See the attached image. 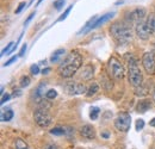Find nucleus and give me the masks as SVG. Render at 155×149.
<instances>
[{
    "label": "nucleus",
    "instance_id": "1",
    "mask_svg": "<svg viewBox=\"0 0 155 149\" xmlns=\"http://www.w3.org/2000/svg\"><path fill=\"white\" fill-rule=\"evenodd\" d=\"M81 65H82V57L80 53L77 50H73L60 63L58 72L62 78H71L77 73Z\"/></svg>",
    "mask_w": 155,
    "mask_h": 149
},
{
    "label": "nucleus",
    "instance_id": "2",
    "mask_svg": "<svg viewBox=\"0 0 155 149\" xmlns=\"http://www.w3.org/2000/svg\"><path fill=\"white\" fill-rule=\"evenodd\" d=\"M125 58L128 61L129 65V69H128V78H129V82L134 86V87H140L142 86V81H143V76L141 73V69L137 65V60H136L131 54H127Z\"/></svg>",
    "mask_w": 155,
    "mask_h": 149
},
{
    "label": "nucleus",
    "instance_id": "3",
    "mask_svg": "<svg viewBox=\"0 0 155 149\" xmlns=\"http://www.w3.org/2000/svg\"><path fill=\"white\" fill-rule=\"evenodd\" d=\"M110 34L119 45H124L131 39L130 28L122 23H114L110 28Z\"/></svg>",
    "mask_w": 155,
    "mask_h": 149
},
{
    "label": "nucleus",
    "instance_id": "4",
    "mask_svg": "<svg viewBox=\"0 0 155 149\" xmlns=\"http://www.w3.org/2000/svg\"><path fill=\"white\" fill-rule=\"evenodd\" d=\"M34 118H35V122L37 123V125H39L41 128H48L53 122V117L48 112V110L39 109V108L34 113Z\"/></svg>",
    "mask_w": 155,
    "mask_h": 149
},
{
    "label": "nucleus",
    "instance_id": "5",
    "mask_svg": "<svg viewBox=\"0 0 155 149\" xmlns=\"http://www.w3.org/2000/svg\"><path fill=\"white\" fill-rule=\"evenodd\" d=\"M131 125V116L128 112H122L115 119V128L122 132H127Z\"/></svg>",
    "mask_w": 155,
    "mask_h": 149
},
{
    "label": "nucleus",
    "instance_id": "6",
    "mask_svg": "<svg viewBox=\"0 0 155 149\" xmlns=\"http://www.w3.org/2000/svg\"><path fill=\"white\" fill-rule=\"evenodd\" d=\"M109 69H110L111 75L116 80H122L124 78V75H125L123 65L117 60L116 57H111L110 58V61H109Z\"/></svg>",
    "mask_w": 155,
    "mask_h": 149
},
{
    "label": "nucleus",
    "instance_id": "7",
    "mask_svg": "<svg viewBox=\"0 0 155 149\" xmlns=\"http://www.w3.org/2000/svg\"><path fill=\"white\" fill-rule=\"evenodd\" d=\"M142 65L144 71L148 74H154L155 73V54L153 51H147L142 56Z\"/></svg>",
    "mask_w": 155,
    "mask_h": 149
},
{
    "label": "nucleus",
    "instance_id": "8",
    "mask_svg": "<svg viewBox=\"0 0 155 149\" xmlns=\"http://www.w3.org/2000/svg\"><path fill=\"white\" fill-rule=\"evenodd\" d=\"M152 34L153 32L149 29L147 22H143L142 20V22H140V23L136 24V35L141 38V39H148Z\"/></svg>",
    "mask_w": 155,
    "mask_h": 149
},
{
    "label": "nucleus",
    "instance_id": "9",
    "mask_svg": "<svg viewBox=\"0 0 155 149\" xmlns=\"http://www.w3.org/2000/svg\"><path fill=\"white\" fill-rule=\"evenodd\" d=\"M146 15H147V11H146V8H143V7H137L135 10H133L130 13H129V16H128V18L129 20L131 22V23H140V22H142L143 18L146 17Z\"/></svg>",
    "mask_w": 155,
    "mask_h": 149
},
{
    "label": "nucleus",
    "instance_id": "10",
    "mask_svg": "<svg viewBox=\"0 0 155 149\" xmlns=\"http://www.w3.org/2000/svg\"><path fill=\"white\" fill-rule=\"evenodd\" d=\"M66 91L71 95H78L87 92V88L84 84H69L66 86Z\"/></svg>",
    "mask_w": 155,
    "mask_h": 149
},
{
    "label": "nucleus",
    "instance_id": "11",
    "mask_svg": "<svg viewBox=\"0 0 155 149\" xmlns=\"http://www.w3.org/2000/svg\"><path fill=\"white\" fill-rule=\"evenodd\" d=\"M80 134H81L82 137H85V138H87V140H93V138L96 137V130H94V128H93L92 125H90V124L84 125V127L80 129Z\"/></svg>",
    "mask_w": 155,
    "mask_h": 149
},
{
    "label": "nucleus",
    "instance_id": "12",
    "mask_svg": "<svg viewBox=\"0 0 155 149\" xmlns=\"http://www.w3.org/2000/svg\"><path fill=\"white\" fill-rule=\"evenodd\" d=\"M114 16H115V12H110V13H106V15L99 17V18L97 19V22L94 23V25H93V29H97V28H99V26H101L104 23L109 22ZM93 29H92V30H93Z\"/></svg>",
    "mask_w": 155,
    "mask_h": 149
},
{
    "label": "nucleus",
    "instance_id": "13",
    "mask_svg": "<svg viewBox=\"0 0 155 149\" xmlns=\"http://www.w3.org/2000/svg\"><path fill=\"white\" fill-rule=\"evenodd\" d=\"M97 19H98V16H93L92 18L90 19L86 24H85V26L78 32V35H81V34H85V32H88L90 30H92L93 29V25H94V23L97 22Z\"/></svg>",
    "mask_w": 155,
    "mask_h": 149
},
{
    "label": "nucleus",
    "instance_id": "14",
    "mask_svg": "<svg viewBox=\"0 0 155 149\" xmlns=\"http://www.w3.org/2000/svg\"><path fill=\"white\" fill-rule=\"evenodd\" d=\"M150 106H152V104H150V100H148V99H144V100H141L138 104H137V111L138 112H146L148 111L149 109H150Z\"/></svg>",
    "mask_w": 155,
    "mask_h": 149
},
{
    "label": "nucleus",
    "instance_id": "15",
    "mask_svg": "<svg viewBox=\"0 0 155 149\" xmlns=\"http://www.w3.org/2000/svg\"><path fill=\"white\" fill-rule=\"evenodd\" d=\"M64 53H66L64 49H58V50H55V51L53 53L51 57H50V62H51V63H56V62H58Z\"/></svg>",
    "mask_w": 155,
    "mask_h": 149
},
{
    "label": "nucleus",
    "instance_id": "16",
    "mask_svg": "<svg viewBox=\"0 0 155 149\" xmlns=\"http://www.w3.org/2000/svg\"><path fill=\"white\" fill-rule=\"evenodd\" d=\"M82 79L85 80H90L92 76H93V67L92 66H86L84 68V73H82Z\"/></svg>",
    "mask_w": 155,
    "mask_h": 149
},
{
    "label": "nucleus",
    "instance_id": "17",
    "mask_svg": "<svg viewBox=\"0 0 155 149\" xmlns=\"http://www.w3.org/2000/svg\"><path fill=\"white\" fill-rule=\"evenodd\" d=\"M15 113L12 110H7V111H4L1 113V121L2 122H10L12 118H13Z\"/></svg>",
    "mask_w": 155,
    "mask_h": 149
},
{
    "label": "nucleus",
    "instance_id": "18",
    "mask_svg": "<svg viewBox=\"0 0 155 149\" xmlns=\"http://www.w3.org/2000/svg\"><path fill=\"white\" fill-rule=\"evenodd\" d=\"M15 146H16V149H29V146L28 143L23 140V138H16L15 141Z\"/></svg>",
    "mask_w": 155,
    "mask_h": 149
},
{
    "label": "nucleus",
    "instance_id": "19",
    "mask_svg": "<svg viewBox=\"0 0 155 149\" xmlns=\"http://www.w3.org/2000/svg\"><path fill=\"white\" fill-rule=\"evenodd\" d=\"M98 91H99V85L94 82V84H92V85L90 86V88L87 90V93H86V95H87V97H92V95L97 94Z\"/></svg>",
    "mask_w": 155,
    "mask_h": 149
},
{
    "label": "nucleus",
    "instance_id": "20",
    "mask_svg": "<svg viewBox=\"0 0 155 149\" xmlns=\"http://www.w3.org/2000/svg\"><path fill=\"white\" fill-rule=\"evenodd\" d=\"M147 24L152 30V32L155 34V15H149V17L147 19Z\"/></svg>",
    "mask_w": 155,
    "mask_h": 149
},
{
    "label": "nucleus",
    "instance_id": "21",
    "mask_svg": "<svg viewBox=\"0 0 155 149\" xmlns=\"http://www.w3.org/2000/svg\"><path fill=\"white\" fill-rule=\"evenodd\" d=\"M72 8H73V5H71V6H68L67 8H66V11L62 13V16H60L58 18V20L56 22H62V20H64V19L68 17V15L71 13V11H72Z\"/></svg>",
    "mask_w": 155,
    "mask_h": 149
},
{
    "label": "nucleus",
    "instance_id": "22",
    "mask_svg": "<svg viewBox=\"0 0 155 149\" xmlns=\"http://www.w3.org/2000/svg\"><path fill=\"white\" fill-rule=\"evenodd\" d=\"M15 42H10L7 45H6V48L5 49H2V51H1V56H4V55H8L10 54V51L13 49V47H15Z\"/></svg>",
    "mask_w": 155,
    "mask_h": 149
},
{
    "label": "nucleus",
    "instance_id": "23",
    "mask_svg": "<svg viewBox=\"0 0 155 149\" xmlns=\"http://www.w3.org/2000/svg\"><path fill=\"white\" fill-rule=\"evenodd\" d=\"M50 134H51V135H55V136H61V135L66 134V130H64L63 128L56 127V128H54V129L50 130Z\"/></svg>",
    "mask_w": 155,
    "mask_h": 149
},
{
    "label": "nucleus",
    "instance_id": "24",
    "mask_svg": "<svg viewBox=\"0 0 155 149\" xmlns=\"http://www.w3.org/2000/svg\"><path fill=\"white\" fill-rule=\"evenodd\" d=\"M30 82H31V80L29 76H26V75L21 76V79H20V86L21 87H28L30 85Z\"/></svg>",
    "mask_w": 155,
    "mask_h": 149
},
{
    "label": "nucleus",
    "instance_id": "25",
    "mask_svg": "<svg viewBox=\"0 0 155 149\" xmlns=\"http://www.w3.org/2000/svg\"><path fill=\"white\" fill-rule=\"evenodd\" d=\"M99 108H91V113H90V117H91V119H93V121H96L98 118V116H99Z\"/></svg>",
    "mask_w": 155,
    "mask_h": 149
},
{
    "label": "nucleus",
    "instance_id": "26",
    "mask_svg": "<svg viewBox=\"0 0 155 149\" xmlns=\"http://www.w3.org/2000/svg\"><path fill=\"white\" fill-rule=\"evenodd\" d=\"M56 97H58V92H56L55 90H49V91H47V92H45V98H47V99H49V100L55 99Z\"/></svg>",
    "mask_w": 155,
    "mask_h": 149
},
{
    "label": "nucleus",
    "instance_id": "27",
    "mask_svg": "<svg viewBox=\"0 0 155 149\" xmlns=\"http://www.w3.org/2000/svg\"><path fill=\"white\" fill-rule=\"evenodd\" d=\"M64 2H66V0H55V1H54V7H55L58 11H60V10L63 8Z\"/></svg>",
    "mask_w": 155,
    "mask_h": 149
},
{
    "label": "nucleus",
    "instance_id": "28",
    "mask_svg": "<svg viewBox=\"0 0 155 149\" xmlns=\"http://www.w3.org/2000/svg\"><path fill=\"white\" fill-rule=\"evenodd\" d=\"M44 88H45V84H44V82H42L38 87L36 88V91H35L36 93H35V94H36L37 97H41V95L43 94V92H44Z\"/></svg>",
    "mask_w": 155,
    "mask_h": 149
},
{
    "label": "nucleus",
    "instance_id": "29",
    "mask_svg": "<svg viewBox=\"0 0 155 149\" xmlns=\"http://www.w3.org/2000/svg\"><path fill=\"white\" fill-rule=\"evenodd\" d=\"M135 93H136V95L142 97V95L147 94V90H146V88H143L142 86H140V87H136L135 88Z\"/></svg>",
    "mask_w": 155,
    "mask_h": 149
},
{
    "label": "nucleus",
    "instance_id": "30",
    "mask_svg": "<svg viewBox=\"0 0 155 149\" xmlns=\"http://www.w3.org/2000/svg\"><path fill=\"white\" fill-rule=\"evenodd\" d=\"M39 67H38V65H32L31 67H30V73L32 75H37L39 74Z\"/></svg>",
    "mask_w": 155,
    "mask_h": 149
},
{
    "label": "nucleus",
    "instance_id": "31",
    "mask_svg": "<svg viewBox=\"0 0 155 149\" xmlns=\"http://www.w3.org/2000/svg\"><path fill=\"white\" fill-rule=\"evenodd\" d=\"M144 128V121L143 119H137V122H136V130L137 131H140V130H142Z\"/></svg>",
    "mask_w": 155,
    "mask_h": 149
},
{
    "label": "nucleus",
    "instance_id": "32",
    "mask_svg": "<svg viewBox=\"0 0 155 149\" xmlns=\"http://www.w3.org/2000/svg\"><path fill=\"white\" fill-rule=\"evenodd\" d=\"M25 6H26V2H25V1L20 2L19 5H18V7H17V10H16V15H19L20 12H21V10H23Z\"/></svg>",
    "mask_w": 155,
    "mask_h": 149
},
{
    "label": "nucleus",
    "instance_id": "33",
    "mask_svg": "<svg viewBox=\"0 0 155 149\" xmlns=\"http://www.w3.org/2000/svg\"><path fill=\"white\" fill-rule=\"evenodd\" d=\"M16 61H17V56H13V57H11L8 61H6V62L4 63V66H5V67H7V66L12 65V63H13V62H16Z\"/></svg>",
    "mask_w": 155,
    "mask_h": 149
},
{
    "label": "nucleus",
    "instance_id": "34",
    "mask_svg": "<svg viewBox=\"0 0 155 149\" xmlns=\"http://www.w3.org/2000/svg\"><path fill=\"white\" fill-rule=\"evenodd\" d=\"M10 98H11V95H10V94H7V93L4 94V95L1 97V101H0V104H1V105H2V104H5Z\"/></svg>",
    "mask_w": 155,
    "mask_h": 149
},
{
    "label": "nucleus",
    "instance_id": "35",
    "mask_svg": "<svg viewBox=\"0 0 155 149\" xmlns=\"http://www.w3.org/2000/svg\"><path fill=\"white\" fill-rule=\"evenodd\" d=\"M26 48H28V45H26V44H23V47L20 48V50H19V56H20V57H21V56H24L25 51H26Z\"/></svg>",
    "mask_w": 155,
    "mask_h": 149
},
{
    "label": "nucleus",
    "instance_id": "36",
    "mask_svg": "<svg viewBox=\"0 0 155 149\" xmlns=\"http://www.w3.org/2000/svg\"><path fill=\"white\" fill-rule=\"evenodd\" d=\"M35 15H36V12H32V13H31V15H30V16L28 17V19H26V20H25V23H24V25H25V26H26V25L29 24V22H30L31 19L35 17Z\"/></svg>",
    "mask_w": 155,
    "mask_h": 149
},
{
    "label": "nucleus",
    "instance_id": "37",
    "mask_svg": "<svg viewBox=\"0 0 155 149\" xmlns=\"http://www.w3.org/2000/svg\"><path fill=\"white\" fill-rule=\"evenodd\" d=\"M50 71H51V69H50V68H49V67H47V68H44V69H43V71H42V74H43V75H47V74H49V73H50Z\"/></svg>",
    "mask_w": 155,
    "mask_h": 149
},
{
    "label": "nucleus",
    "instance_id": "38",
    "mask_svg": "<svg viewBox=\"0 0 155 149\" xmlns=\"http://www.w3.org/2000/svg\"><path fill=\"white\" fill-rule=\"evenodd\" d=\"M149 125H150V127H153V128H155V117L150 121V122H149Z\"/></svg>",
    "mask_w": 155,
    "mask_h": 149
},
{
    "label": "nucleus",
    "instance_id": "39",
    "mask_svg": "<svg viewBox=\"0 0 155 149\" xmlns=\"http://www.w3.org/2000/svg\"><path fill=\"white\" fill-rule=\"evenodd\" d=\"M47 149H58V148H56V146H54V144H49V146L47 147Z\"/></svg>",
    "mask_w": 155,
    "mask_h": 149
},
{
    "label": "nucleus",
    "instance_id": "40",
    "mask_svg": "<svg viewBox=\"0 0 155 149\" xmlns=\"http://www.w3.org/2000/svg\"><path fill=\"white\" fill-rule=\"evenodd\" d=\"M153 99H154V101H155V86H154V88H153Z\"/></svg>",
    "mask_w": 155,
    "mask_h": 149
},
{
    "label": "nucleus",
    "instance_id": "41",
    "mask_svg": "<svg viewBox=\"0 0 155 149\" xmlns=\"http://www.w3.org/2000/svg\"><path fill=\"white\" fill-rule=\"evenodd\" d=\"M103 137H106V138H107V137H109V134H106V132H104V134H103Z\"/></svg>",
    "mask_w": 155,
    "mask_h": 149
},
{
    "label": "nucleus",
    "instance_id": "42",
    "mask_svg": "<svg viewBox=\"0 0 155 149\" xmlns=\"http://www.w3.org/2000/svg\"><path fill=\"white\" fill-rule=\"evenodd\" d=\"M42 1H43V0H38V1H37V5H38V4H41Z\"/></svg>",
    "mask_w": 155,
    "mask_h": 149
},
{
    "label": "nucleus",
    "instance_id": "43",
    "mask_svg": "<svg viewBox=\"0 0 155 149\" xmlns=\"http://www.w3.org/2000/svg\"><path fill=\"white\" fill-rule=\"evenodd\" d=\"M31 2H34V0H31Z\"/></svg>",
    "mask_w": 155,
    "mask_h": 149
}]
</instances>
